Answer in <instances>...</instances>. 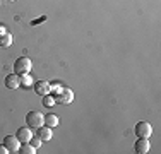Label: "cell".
Listing matches in <instances>:
<instances>
[{"mask_svg":"<svg viewBox=\"0 0 161 154\" xmlns=\"http://www.w3.org/2000/svg\"><path fill=\"white\" fill-rule=\"evenodd\" d=\"M9 2H14V0H9Z\"/></svg>","mask_w":161,"mask_h":154,"instance_id":"20","label":"cell"},{"mask_svg":"<svg viewBox=\"0 0 161 154\" xmlns=\"http://www.w3.org/2000/svg\"><path fill=\"white\" fill-rule=\"evenodd\" d=\"M26 123H28L29 129H38L45 123V115H41V111L38 110H31L26 115Z\"/></svg>","mask_w":161,"mask_h":154,"instance_id":"2","label":"cell"},{"mask_svg":"<svg viewBox=\"0 0 161 154\" xmlns=\"http://www.w3.org/2000/svg\"><path fill=\"white\" fill-rule=\"evenodd\" d=\"M31 69H33V62H31V58H28V57H19V58L14 62V72H16L17 75L29 74Z\"/></svg>","mask_w":161,"mask_h":154,"instance_id":"1","label":"cell"},{"mask_svg":"<svg viewBox=\"0 0 161 154\" xmlns=\"http://www.w3.org/2000/svg\"><path fill=\"white\" fill-rule=\"evenodd\" d=\"M5 86L9 87V89H17L19 86H21V82H19V75L14 72V74H9L5 77Z\"/></svg>","mask_w":161,"mask_h":154,"instance_id":"10","label":"cell"},{"mask_svg":"<svg viewBox=\"0 0 161 154\" xmlns=\"http://www.w3.org/2000/svg\"><path fill=\"white\" fill-rule=\"evenodd\" d=\"M45 125L50 127V129L57 127V125H58V117H57V115H53V113L45 115Z\"/></svg>","mask_w":161,"mask_h":154,"instance_id":"12","label":"cell"},{"mask_svg":"<svg viewBox=\"0 0 161 154\" xmlns=\"http://www.w3.org/2000/svg\"><path fill=\"white\" fill-rule=\"evenodd\" d=\"M45 19H47V17H41V19H36V21H33V26L38 24V22H41V21H45Z\"/></svg>","mask_w":161,"mask_h":154,"instance_id":"18","label":"cell"},{"mask_svg":"<svg viewBox=\"0 0 161 154\" xmlns=\"http://www.w3.org/2000/svg\"><path fill=\"white\" fill-rule=\"evenodd\" d=\"M19 82H21V86H19V87L29 89V87L34 84V80L31 79V75H29V74H22V75H19Z\"/></svg>","mask_w":161,"mask_h":154,"instance_id":"11","label":"cell"},{"mask_svg":"<svg viewBox=\"0 0 161 154\" xmlns=\"http://www.w3.org/2000/svg\"><path fill=\"white\" fill-rule=\"evenodd\" d=\"M34 91H36L38 96L50 94V84L45 82V80H38V82H34Z\"/></svg>","mask_w":161,"mask_h":154,"instance_id":"9","label":"cell"},{"mask_svg":"<svg viewBox=\"0 0 161 154\" xmlns=\"http://www.w3.org/2000/svg\"><path fill=\"white\" fill-rule=\"evenodd\" d=\"M74 99V92H72L69 87H60V94L55 98V103H62V105H67Z\"/></svg>","mask_w":161,"mask_h":154,"instance_id":"4","label":"cell"},{"mask_svg":"<svg viewBox=\"0 0 161 154\" xmlns=\"http://www.w3.org/2000/svg\"><path fill=\"white\" fill-rule=\"evenodd\" d=\"M136 152L137 154H146V152H149V149H151V144H149V140L147 139H137V142H136Z\"/></svg>","mask_w":161,"mask_h":154,"instance_id":"6","label":"cell"},{"mask_svg":"<svg viewBox=\"0 0 161 154\" xmlns=\"http://www.w3.org/2000/svg\"><path fill=\"white\" fill-rule=\"evenodd\" d=\"M3 28H5V26H3V24H0V34H2V33H5V31H3Z\"/></svg>","mask_w":161,"mask_h":154,"instance_id":"19","label":"cell"},{"mask_svg":"<svg viewBox=\"0 0 161 154\" xmlns=\"http://www.w3.org/2000/svg\"><path fill=\"white\" fill-rule=\"evenodd\" d=\"M53 105H55V96L45 94V96H43V106L50 108V106H53Z\"/></svg>","mask_w":161,"mask_h":154,"instance_id":"15","label":"cell"},{"mask_svg":"<svg viewBox=\"0 0 161 154\" xmlns=\"http://www.w3.org/2000/svg\"><path fill=\"white\" fill-rule=\"evenodd\" d=\"M29 144H31L34 149H40V147H41V144H43V140H41V139L38 137V135H36V137L33 135L31 139H29Z\"/></svg>","mask_w":161,"mask_h":154,"instance_id":"16","label":"cell"},{"mask_svg":"<svg viewBox=\"0 0 161 154\" xmlns=\"http://www.w3.org/2000/svg\"><path fill=\"white\" fill-rule=\"evenodd\" d=\"M134 130H136L137 137H142V139H149L153 134V127H151V123H147V122H139Z\"/></svg>","mask_w":161,"mask_h":154,"instance_id":"3","label":"cell"},{"mask_svg":"<svg viewBox=\"0 0 161 154\" xmlns=\"http://www.w3.org/2000/svg\"><path fill=\"white\" fill-rule=\"evenodd\" d=\"M10 45H12V34L10 33L0 34V46H2V48H9Z\"/></svg>","mask_w":161,"mask_h":154,"instance_id":"13","label":"cell"},{"mask_svg":"<svg viewBox=\"0 0 161 154\" xmlns=\"http://www.w3.org/2000/svg\"><path fill=\"white\" fill-rule=\"evenodd\" d=\"M38 132H36V135L41 139V140L43 142H48L50 139L53 137V134H52V129H50V127H47V125H41V127H38Z\"/></svg>","mask_w":161,"mask_h":154,"instance_id":"8","label":"cell"},{"mask_svg":"<svg viewBox=\"0 0 161 154\" xmlns=\"http://www.w3.org/2000/svg\"><path fill=\"white\" fill-rule=\"evenodd\" d=\"M16 137H17V140L22 144V142H29V139L33 137V134H31V130H29L28 127H21V129H17Z\"/></svg>","mask_w":161,"mask_h":154,"instance_id":"7","label":"cell"},{"mask_svg":"<svg viewBox=\"0 0 161 154\" xmlns=\"http://www.w3.org/2000/svg\"><path fill=\"white\" fill-rule=\"evenodd\" d=\"M3 146L9 149V152H17L21 142L17 140L16 135H5V139H3Z\"/></svg>","mask_w":161,"mask_h":154,"instance_id":"5","label":"cell"},{"mask_svg":"<svg viewBox=\"0 0 161 154\" xmlns=\"http://www.w3.org/2000/svg\"><path fill=\"white\" fill-rule=\"evenodd\" d=\"M17 152H19V154H34V152H36V149H34L33 146L29 144V142H22V144L19 146Z\"/></svg>","mask_w":161,"mask_h":154,"instance_id":"14","label":"cell"},{"mask_svg":"<svg viewBox=\"0 0 161 154\" xmlns=\"http://www.w3.org/2000/svg\"><path fill=\"white\" fill-rule=\"evenodd\" d=\"M0 154H9V149H7L3 144H0Z\"/></svg>","mask_w":161,"mask_h":154,"instance_id":"17","label":"cell"}]
</instances>
